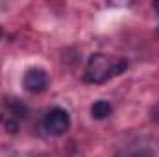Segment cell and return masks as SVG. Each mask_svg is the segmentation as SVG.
Here are the masks:
<instances>
[{
	"label": "cell",
	"mask_w": 159,
	"mask_h": 157,
	"mask_svg": "<svg viewBox=\"0 0 159 157\" xmlns=\"http://www.w3.org/2000/svg\"><path fill=\"white\" fill-rule=\"evenodd\" d=\"M70 128V115L67 109L63 107H52L44 113L43 117V129L44 133L52 135V137H59L63 133H67V129Z\"/></svg>",
	"instance_id": "cell-2"
},
{
	"label": "cell",
	"mask_w": 159,
	"mask_h": 157,
	"mask_svg": "<svg viewBox=\"0 0 159 157\" xmlns=\"http://www.w3.org/2000/svg\"><path fill=\"white\" fill-rule=\"evenodd\" d=\"M113 107L107 100H96L93 105H91V117L96 118V120H104L111 115Z\"/></svg>",
	"instance_id": "cell-5"
},
{
	"label": "cell",
	"mask_w": 159,
	"mask_h": 157,
	"mask_svg": "<svg viewBox=\"0 0 159 157\" xmlns=\"http://www.w3.org/2000/svg\"><path fill=\"white\" fill-rule=\"evenodd\" d=\"M0 118H4V115H2V107H0Z\"/></svg>",
	"instance_id": "cell-8"
},
{
	"label": "cell",
	"mask_w": 159,
	"mask_h": 157,
	"mask_svg": "<svg viewBox=\"0 0 159 157\" xmlns=\"http://www.w3.org/2000/svg\"><path fill=\"white\" fill-rule=\"evenodd\" d=\"M126 69H128L126 57L107 56V54H93L87 59V65L83 70V81L104 83L115 76H120Z\"/></svg>",
	"instance_id": "cell-1"
},
{
	"label": "cell",
	"mask_w": 159,
	"mask_h": 157,
	"mask_svg": "<svg viewBox=\"0 0 159 157\" xmlns=\"http://www.w3.org/2000/svg\"><path fill=\"white\" fill-rule=\"evenodd\" d=\"M154 9L159 13V0H157V2H154Z\"/></svg>",
	"instance_id": "cell-7"
},
{
	"label": "cell",
	"mask_w": 159,
	"mask_h": 157,
	"mask_svg": "<svg viewBox=\"0 0 159 157\" xmlns=\"http://www.w3.org/2000/svg\"><path fill=\"white\" fill-rule=\"evenodd\" d=\"M6 115L20 122L22 118L28 115V107H26V104H24L22 100H19V98H7V100H6Z\"/></svg>",
	"instance_id": "cell-4"
},
{
	"label": "cell",
	"mask_w": 159,
	"mask_h": 157,
	"mask_svg": "<svg viewBox=\"0 0 159 157\" xmlns=\"http://www.w3.org/2000/svg\"><path fill=\"white\" fill-rule=\"evenodd\" d=\"M126 157H154V154L150 150H137V152H131Z\"/></svg>",
	"instance_id": "cell-6"
},
{
	"label": "cell",
	"mask_w": 159,
	"mask_h": 157,
	"mask_svg": "<svg viewBox=\"0 0 159 157\" xmlns=\"http://www.w3.org/2000/svg\"><path fill=\"white\" fill-rule=\"evenodd\" d=\"M22 85L30 92H43L48 85V74L41 67H32L24 72L22 76Z\"/></svg>",
	"instance_id": "cell-3"
}]
</instances>
